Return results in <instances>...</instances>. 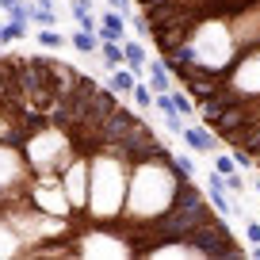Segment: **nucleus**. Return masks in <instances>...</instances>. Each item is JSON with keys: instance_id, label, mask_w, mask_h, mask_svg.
<instances>
[{"instance_id": "7ed1b4c3", "label": "nucleus", "mask_w": 260, "mask_h": 260, "mask_svg": "<svg viewBox=\"0 0 260 260\" xmlns=\"http://www.w3.org/2000/svg\"><path fill=\"white\" fill-rule=\"evenodd\" d=\"M122 61L134 69V77L138 73H146V61H149V54H146V42L142 39H122Z\"/></svg>"}, {"instance_id": "9d476101", "label": "nucleus", "mask_w": 260, "mask_h": 260, "mask_svg": "<svg viewBox=\"0 0 260 260\" xmlns=\"http://www.w3.org/2000/svg\"><path fill=\"white\" fill-rule=\"evenodd\" d=\"M31 12H35V4H23V0H16L8 8V19H19V23H31Z\"/></svg>"}, {"instance_id": "20e7f679", "label": "nucleus", "mask_w": 260, "mask_h": 260, "mask_svg": "<svg viewBox=\"0 0 260 260\" xmlns=\"http://www.w3.org/2000/svg\"><path fill=\"white\" fill-rule=\"evenodd\" d=\"M146 77H149V88L153 92H172V73L161 57H149L146 61Z\"/></svg>"}, {"instance_id": "dca6fc26", "label": "nucleus", "mask_w": 260, "mask_h": 260, "mask_svg": "<svg viewBox=\"0 0 260 260\" xmlns=\"http://www.w3.org/2000/svg\"><path fill=\"white\" fill-rule=\"evenodd\" d=\"M176 169L184 172V176H195V161L191 157H176Z\"/></svg>"}, {"instance_id": "4be33fe9", "label": "nucleus", "mask_w": 260, "mask_h": 260, "mask_svg": "<svg viewBox=\"0 0 260 260\" xmlns=\"http://www.w3.org/2000/svg\"><path fill=\"white\" fill-rule=\"evenodd\" d=\"M256 191H260V180H256Z\"/></svg>"}, {"instance_id": "f3484780", "label": "nucleus", "mask_w": 260, "mask_h": 260, "mask_svg": "<svg viewBox=\"0 0 260 260\" xmlns=\"http://www.w3.org/2000/svg\"><path fill=\"white\" fill-rule=\"evenodd\" d=\"M245 237L256 245V241H260V222H245Z\"/></svg>"}, {"instance_id": "0eeeda50", "label": "nucleus", "mask_w": 260, "mask_h": 260, "mask_svg": "<svg viewBox=\"0 0 260 260\" xmlns=\"http://www.w3.org/2000/svg\"><path fill=\"white\" fill-rule=\"evenodd\" d=\"M100 54H104V65L119 69L122 65V42H100Z\"/></svg>"}, {"instance_id": "a211bd4d", "label": "nucleus", "mask_w": 260, "mask_h": 260, "mask_svg": "<svg viewBox=\"0 0 260 260\" xmlns=\"http://www.w3.org/2000/svg\"><path fill=\"white\" fill-rule=\"evenodd\" d=\"M107 8H111V12H122V16H130V0H107Z\"/></svg>"}, {"instance_id": "f03ea898", "label": "nucleus", "mask_w": 260, "mask_h": 260, "mask_svg": "<svg viewBox=\"0 0 260 260\" xmlns=\"http://www.w3.org/2000/svg\"><path fill=\"white\" fill-rule=\"evenodd\" d=\"M122 19H126L122 12H104V16H100V27H96L100 42H122V31H126Z\"/></svg>"}, {"instance_id": "39448f33", "label": "nucleus", "mask_w": 260, "mask_h": 260, "mask_svg": "<svg viewBox=\"0 0 260 260\" xmlns=\"http://www.w3.org/2000/svg\"><path fill=\"white\" fill-rule=\"evenodd\" d=\"M134 81H138V77H134V69H115L111 73V84H107V88L115 92V96H130V88H134Z\"/></svg>"}, {"instance_id": "4468645a", "label": "nucleus", "mask_w": 260, "mask_h": 260, "mask_svg": "<svg viewBox=\"0 0 260 260\" xmlns=\"http://www.w3.org/2000/svg\"><path fill=\"white\" fill-rule=\"evenodd\" d=\"M73 16H77V23H81V31H96L100 27V19L92 16V12H73Z\"/></svg>"}, {"instance_id": "2eb2a0df", "label": "nucleus", "mask_w": 260, "mask_h": 260, "mask_svg": "<svg viewBox=\"0 0 260 260\" xmlns=\"http://www.w3.org/2000/svg\"><path fill=\"white\" fill-rule=\"evenodd\" d=\"M134 31H138V39H142V42H149V39H153V31H149L146 16H134Z\"/></svg>"}, {"instance_id": "6e6552de", "label": "nucleus", "mask_w": 260, "mask_h": 260, "mask_svg": "<svg viewBox=\"0 0 260 260\" xmlns=\"http://www.w3.org/2000/svg\"><path fill=\"white\" fill-rule=\"evenodd\" d=\"M130 96H134V104H138L142 111H149V107H153V88H149V84L134 81V88H130Z\"/></svg>"}, {"instance_id": "6ab92c4d", "label": "nucleus", "mask_w": 260, "mask_h": 260, "mask_svg": "<svg viewBox=\"0 0 260 260\" xmlns=\"http://www.w3.org/2000/svg\"><path fill=\"white\" fill-rule=\"evenodd\" d=\"M92 8V0H73V12H88Z\"/></svg>"}, {"instance_id": "9b49d317", "label": "nucleus", "mask_w": 260, "mask_h": 260, "mask_svg": "<svg viewBox=\"0 0 260 260\" xmlns=\"http://www.w3.org/2000/svg\"><path fill=\"white\" fill-rule=\"evenodd\" d=\"M31 19H35V23H42V27H54V23H57V16H54V8H42V4H35V12H31Z\"/></svg>"}, {"instance_id": "1a4fd4ad", "label": "nucleus", "mask_w": 260, "mask_h": 260, "mask_svg": "<svg viewBox=\"0 0 260 260\" xmlns=\"http://www.w3.org/2000/svg\"><path fill=\"white\" fill-rule=\"evenodd\" d=\"M169 100H172V107H176L180 115H191V111H195V100L187 96L184 88H172V92H169Z\"/></svg>"}, {"instance_id": "f257e3e1", "label": "nucleus", "mask_w": 260, "mask_h": 260, "mask_svg": "<svg viewBox=\"0 0 260 260\" xmlns=\"http://www.w3.org/2000/svg\"><path fill=\"white\" fill-rule=\"evenodd\" d=\"M180 138H184L195 153H214V130L211 126H187V122H184Z\"/></svg>"}, {"instance_id": "412c9836", "label": "nucleus", "mask_w": 260, "mask_h": 260, "mask_svg": "<svg viewBox=\"0 0 260 260\" xmlns=\"http://www.w3.org/2000/svg\"><path fill=\"white\" fill-rule=\"evenodd\" d=\"M252 256H256V260H260V241H256V245H252Z\"/></svg>"}, {"instance_id": "f8f14e48", "label": "nucleus", "mask_w": 260, "mask_h": 260, "mask_svg": "<svg viewBox=\"0 0 260 260\" xmlns=\"http://www.w3.org/2000/svg\"><path fill=\"white\" fill-rule=\"evenodd\" d=\"M39 42H42V46H46V50H61V46H65L61 31H42V35H39Z\"/></svg>"}, {"instance_id": "423d86ee", "label": "nucleus", "mask_w": 260, "mask_h": 260, "mask_svg": "<svg viewBox=\"0 0 260 260\" xmlns=\"http://www.w3.org/2000/svg\"><path fill=\"white\" fill-rule=\"evenodd\" d=\"M73 46L81 50V54H96V50H100V35L96 31H77L73 35Z\"/></svg>"}, {"instance_id": "ddd939ff", "label": "nucleus", "mask_w": 260, "mask_h": 260, "mask_svg": "<svg viewBox=\"0 0 260 260\" xmlns=\"http://www.w3.org/2000/svg\"><path fill=\"white\" fill-rule=\"evenodd\" d=\"M214 172L230 176V172H237V161H234V157H218V153H214Z\"/></svg>"}, {"instance_id": "aec40b11", "label": "nucleus", "mask_w": 260, "mask_h": 260, "mask_svg": "<svg viewBox=\"0 0 260 260\" xmlns=\"http://www.w3.org/2000/svg\"><path fill=\"white\" fill-rule=\"evenodd\" d=\"M12 4H16V0H0V8H4V12H8V8H12Z\"/></svg>"}]
</instances>
